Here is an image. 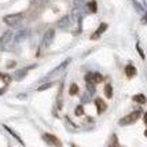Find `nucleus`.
I'll use <instances>...</instances> for the list:
<instances>
[{
    "label": "nucleus",
    "instance_id": "obj_14",
    "mask_svg": "<svg viewBox=\"0 0 147 147\" xmlns=\"http://www.w3.org/2000/svg\"><path fill=\"white\" fill-rule=\"evenodd\" d=\"M74 115H77V117H81V115H84V106H83V105H78L76 109H74Z\"/></svg>",
    "mask_w": 147,
    "mask_h": 147
},
{
    "label": "nucleus",
    "instance_id": "obj_8",
    "mask_svg": "<svg viewBox=\"0 0 147 147\" xmlns=\"http://www.w3.org/2000/svg\"><path fill=\"white\" fill-rule=\"evenodd\" d=\"M132 100L135 103H140V105H146L147 103V98L143 94H136V95L132 96Z\"/></svg>",
    "mask_w": 147,
    "mask_h": 147
},
{
    "label": "nucleus",
    "instance_id": "obj_4",
    "mask_svg": "<svg viewBox=\"0 0 147 147\" xmlns=\"http://www.w3.org/2000/svg\"><path fill=\"white\" fill-rule=\"evenodd\" d=\"M54 37H55V30L54 29H48L47 32L44 33V38H43V45L44 47H50L54 41Z\"/></svg>",
    "mask_w": 147,
    "mask_h": 147
},
{
    "label": "nucleus",
    "instance_id": "obj_22",
    "mask_svg": "<svg viewBox=\"0 0 147 147\" xmlns=\"http://www.w3.org/2000/svg\"><path fill=\"white\" fill-rule=\"evenodd\" d=\"M15 66V62H10V63H7V67H14Z\"/></svg>",
    "mask_w": 147,
    "mask_h": 147
},
{
    "label": "nucleus",
    "instance_id": "obj_7",
    "mask_svg": "<svg viewBox=\"0 0 147 147\" xmlns=\"http://www.w3.org/2000/svg\"><path fill=\"white\" fill-rule=\"evenodd\" d=\"M136 67H135L132 63H129L125 66V76L128 77V78H134L135 76H136Z\"/></svg>",
    "mask_w": 147,
    "mask_h": 147
},
{
    "label": "nucleus",
    "instance_id": "obj_24",
    "mask_svg": "<svg viewBox=\"0 0 147 147\" xmlns=\"http://www.w3.org/2000/svg\"><path fill=\"white\" fill-rule=\"evenodd\" d=\"M4 91H6V87H4V88H0V95H1V94H4Z\"/></svg>",
    "mask_w": 147,
    "mask_h": 147
},
{
    "label": "nucleus",
    "instance_id": "obj_1",
    "mask_svg": "<svg viewBox=\"0 0 147 147\" xmlns=\"http://www.w3.org/2000/svg\"><path fill=\"white\" fill-rule=\"evenodd\" d=\"M140 115H142V111H140V110L132 111V113L127 114L125 117L120 118L118 124H120L121 127H128V125H132V124H135V122H136L138 120H139V118H140Z\"/></svg>",
    "mask_w": 147,
    "mask_h": 147
},
{
    "label": "nucleus",
    "instance_id": "obj_17",
    "mask_svg": "<svg viewBox=\"0 0 147 147\" xmlns=\"http://www.w3.org/2000/svg\"><path fill=\"white\" fill-rule=\"evenodd\" d=\"M136 51H138V54L140 55L142 59H146V55H144V52H143V50H142V47H140V44H139V43L136 44Z\"/></svg>",
    "mask_w": 147,
    "mask_h": 147
},
{
    "label": "nucleus",
    "instance_id": "obj_5",
    "mask_svg": "<svg viewBox=\"0 0 147 147\" xmlns=\"http://www.w3.org/2000/svg\"><path fill=\"white\" fill-rule=\"evenodd\" d=\"M95 106H96V110H98V114H102L103 111H106V109H107V103L105 102L102 98H96Z\"/></svg>",
    "mask_w": 147,
    "mask_h": 147
},
{
    "label": "nucleus",
    "instance_id": "obj_16",
    "mask_svg": "<svg viewBox=\"0 0 147 147\" xmlns=\"http://www.w3.org/2000/svg\"><path fill=\"white\" fill-rule=\"evenodd\" d=\"M0 78L4 81L6 84H8V83H11V76L10 74H6V73H0Z\"/></svg>",
    "mask_w": 147,
    "mask_h": 147
},
{
    "label": "nucleus",
    "instance_id": "obj_11",
    "mask_svg": "<svg viewBox=\"0 0 147 147\" xmlns=\"http://www.w3.org/2000/svg\"><path fill=\"white\" fill-rule=\"evenodd\" d=\"M11 32H6L4 34H3V37L0 38V45H4V44H7L10 40H11Z\"/></svg>",
    "mask_w": 147,
    "mask_h": 147
},
{
    "label": "nucleus",
    "instance_id": "obj_2",
    "mask_svg": "<svg viewBox=\"0 0 147 147\" xmlns=\"http://www.w3.org/2000/svg\"><path fill=\"white\" fill-rule=\"evenodd\" d=\"M22 19H24V14L18 13V14H8V15H6V17L3 18V21H4V24L8 26H17Z\"/></svg>",
    "mask_w": 147,
    "mask_h": 147
},
{
    "label": "nucleus",
    "instance_id": "obj_6",
    "mask_svg": "<svg viewBox=\"0 0 147 147\" xmlns=\"http://www.w3.org/2000/svg\"><path fill=\"white\" fill-rule=\"evenodd\" d=\"M107 26H109V25H107V24H105V22H103V24H100V25H99V28L96 29V32L91 36V40H98V38L102 36V33H105L106 30H107Z\"/></svg>",
    "mask_w": 147,
    "mask_h": 147
},
{
    "label": "nucleus",
    "instance_id": "obj_13",
    "mask_svg": "<svg viewBox=\"0 0 147 147\" xmlns=\"http://www.w3.org/2000/svg\"><path fill=\"white\" fill-rule=\"evenodd\" d=\"M84 78H85V83L87 84H95V77H94V73H92V71L87 73Z\"/></svg>",
    "mask_w": 147,
    "mask_h": 147
},
{
    "label": "nucleus",
    "instance_id": "obj_15",
    "mask_svg": "<svg viewBox=\"0 0 147 147\" xmlns=\"http://www.w3.org/2000/svg\"><path fill=\"white\" fill-rule=\"evenodd\" d=\"M4 128H6V129H7V131H8V132H10V134L13 135V136H14V138H15V139H17V140H18V142H19V143H22V144H24V142H22V139H21V138H19L18 135L15 134V132H14L13 129H11V128H8V127H7V125H4Z\"/></svg>",
    "mask_w": 147,
    "mask_h": 147
},
{
    "label": "nucleus",
    "instance_id": "obj_10",
    "mask_svg": "<svg viewBox=\"0 0 147 147\" xmlns=\"http://www.w3.org/2000/svg\"><path fill=\"white\" fill-rule=\"evenodd\" d=\"M105 95H106L107 99L113 98V87H111V84H106L105 85Z\"/></svg>",
    "mask_w": 147,
    "mask_h": 147
},
{
    "label": "nucleus",
    "instance_id": "obj_21",
    "mask_svg": "<svg viewBox=\"0 0 147 147\" xmlns=\"http://www.w3.org/2000/svg\"><path fill=\"white\" fill-rule=\"evenodd\" d=\"M142 24H144V25L147 24V13L143 15V18H142Z\"/></svg>",
    "mask_w": 147,
    "mask_h": 147
},
{
    "label": "nucleus",
    "instance_id": "obj_9",
    "mask_svg": "<svg viewBox=\"0 0 147 147\" xmlns=\"http://www.w3.org/2000/svg\"><path fill=\"white\" fill-rule=\"evenodd\" d=\"M87 8H88V11L92 14H95L98 11V4H96L95 0H90L88 3H87Z\"/></svg>",
    "mask_w": 147,
    "mask_h": 147
},
{
    "label": "nucleus",
    "instance_id": "obj_18",
    "mask_svg": "<svg viewBox=\"0 0 147 147\" xmlns=\"http://www.w3.org/2000/svg\"><path fill=\"white\" fill-rule=\"evenodd\" d=\"M94 77H95V84H99L103 81V76L100 73H94Z\"/></svg>",
    "mask_w": 147,
    "mask_h": 147
},
{
    "label": "nucleus",
    "instance_id": "obj_12",
    "mask_svg": "<svg viewBox=\"0 0 147 147\" xmlns=\"http://www.w3.org/2000/svg\"><path fill=\"white\" fill-rule=\"evenodd\" d=\"M78 91H80V90H78V85L73 83L70 87H69V95H70V96H76L77 94H78Z\"/></svg>",
    "mask_w": 147,
    "mask_h": 147
},
{
    "label": "nucleus",
    "instance_id": "obj_20",
    "mask_svg": "<svg viewBox=\"0 0 147 147\" xmlns=\"http://www.w3.org/2000/svg\"><path fill=\"white\" fill-rule=\"evenodd\" d=\"M113 144H118V140H117L115 135H113V142H110V146H113Z\"/></svg>",
    "mask_w": 147,
    "mask_h": 147
},
{
    "label": "nucleus",
    "instance_id": "obj_3",
    "mask_svg": "<svg viewBox=\"0 0 147 147\" xmlns=\"http://www.w3.org/2000/svg\"><path fill=\"white\" fill-rule=\"evenodd\" d=\"M43 140L47 142V143L51 144V146H58V147L62 146V142L58 140V138H55V136L51 134H43Z\"/></svg>",
    "mask_w": 147,
    "mask_h": 147
},
{
    "label": "nucleus",
    "instance_id": "obj_23",
    "mask_svg": "<svg viewBox=\"0 0 147 147\" xmlns=\"http://www.w3.org/2000/svg\"><path fill=\"white\" fill-rule=\"evenodd\" d=\"M143 120H144V124L147 125V113H144V114H143Z\"/></svg>",
    "mask_w": 147,
    "mask_h": 147
},
{
    "label": "nucleus",
    "instance_id": "obj_19",
    "mask_svg": "<svg viewBox=\"0 0 147 147\" xmlns=\"http://www.w3.org/2000/svg\"><path fill=\"white\" fill-rule=\"evenodd\" d=\"M50 87H51V84H44V85H41V87L38 88V91L41 92V91H44V90H48Z\"/></svg>",
    "mask_w": 147,
    "mask_h": 147
},
{
    "label": "nucleus",
    "instance_id": "obj_25",
    "mask_svg": "<svg viewBox=\"0 0 147 147\" xmlns=\"http://www.w3.org/2000/svg\"><path fill=\"white\" fill-rule=\"evenodd\" d=\"M144 136H146V138H147V129H146V131H144Z\"/></svg>",
    "mask_w": 147,
    "mask_h": 147
}]
</instances>
